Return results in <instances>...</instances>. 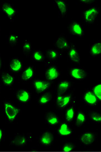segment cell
Segmentation results:
<instances>
[{"mask_svg":"<svg viewBox=\"0 0 101 152\" xmlns=\"http://www.w3.org/2000/svg\"><path fill=\"white\" fill-rule=\"evenodd\" d=\"M53 137L50 132H45L41 137V143L45 145H49L53 142Z\"/></svg>","mask_w":101,"mask_h":152,"instance_id":"cell-20","label":"cell"},{"mask_svg":"<svg viewBox=\"0 0 101 152\" xmlns=\"http://www.w3.org/2000/svg\"><path fill=\"white\" fill-rule=\"evenodd\" d=\"M69 74L75 80H82L85 79L86 76V72L82 68L73 67L70 70Z\"/></svg>","mask_w":101,"mask_h":152,"instance_id":"cell-6","label":"cell"},{"mask_svg":"<svg viewBox=\"0 0 101 152\" xmlns=\"http://www.w3.org/2000/svg\"><path fill=\"white\" fill-rule=\"evenodd\" d=\"M71 86V84L68 80H62L58 84L57 88L60 94H63L66 92Z\"/></svg>","mask_w":101,"mask_h":152,"instance_id":"cell-21","label":"cell"},{"mask_svg":"<svg viewBox=\"0 0 101 152\" xmlns=\"http://www.w3.org/2000/svg\"><path fill=\"white\" fill-rule=\"evenodd\" d=\"M4 110L6 116L11 121L15 120L20 112L19 108L8 102L4 103Z\"/></svg>","mask_w":101,"mask_h":152,"instance_id":"cell-2","label":"cell"},{"mask_svg":"<svg viewBox=\"0 0 101 152\" xmlns=\"http://www.w3.org/2000/svg\"><path fill=\"white\" fill-rule=\"evenodd\" d=\"M1 11L11 21H13L16 17V9L9 3L3 2L1 5Z\"/></svg>","mask_w":101,"mask_h":152,"instance_id":"cell-3","label":"cell"},{"mask_svg":"<svg viewBox=\"0 0 101 152\" xmlns=\"http://www.w3.org/2000/svg\"><path fill=\"white\" fill-rule=\"evenodd\" d=\"M32 59L35 62H41L44 59V55L40 50H35L32 54Z\"/></svg>","mask_w":101,"mask_h":152,"instance_id":"cell-23","label":"cell"},{"mask_svg":"<svg viewBox=\"0 0 101 152\" xmlns=\"http://www.w3.org/2000/svg\"><path fill=\"white\" fill-rule=\"evenodd\" d=\"M75 109L73 108V107H70L68 108L66 113H65V118L66 120L68 121H71L73 120V119L74 118V117H75Z\"/></svg>","mask_w":101,"mask_h":152,"instance_id":"cell-28","label":"cell"},{"mask_svg":"<svg viewBox=\"0 0 101 152\" xmlns=\"http://www.w3.org/2000/svg\"><path fill=\"white\" fill-rule=\"evenodd\" d=\"M84 99L86 103L89 105H95L98 102L96 96L94 95L93 92L91 91H87L85 92L84 95Z\"/></svg>","mask_w":101,"mask_h":152,"instance_id":"cell-16","label":"cell"},{"mask_svg":"<svg viewBox=\"0 0 101 152\" xmlns=\"http://www.w3.org/2000/svg\"><path fill=\"white\" fill-rule=\"evenodd\" d=\"M35 69L32 66H28L24 69L22 74V80L24 81H29L32 80L35 76Z\"/></svg>","mask_w":101,"mask_h":152,"instance_id":"cell-11","label":"cell"},{"mask_svg":"<svg viewBox=\"0 0 101 152\" xmlns=\"http://www.w3.org/2000/svg\"><path fill=\"white\" fill-rule=\"evenodd\" d=\"M81 4H92L93 2V1H88V0H81L80 1Z\"/></svg>","mask_w":101,"mask_h":152,"instance_id":"cell-34","label":"cell"},{"mask_svg":"<svg viewBox=\"0 0 101 152\" xmlns=\"http://www.w3.org/2000/svg\"><path fill=\"white\" fill-rule=\"evenodd\" d=\"M9 66L12 72H20L23 68V63L20 59L15 57L10 60Z\"/></svg>","mask_w":101,"mask_h":152,"instance_id":"cell-10","label":"cell"},{"mask_svg":"<svg viewBox=\"0 0 101 152\" xmlns=\"http://www.w3.org/2000/svg\"><path fill=\"white\" fill-rule=\"evenodd\" d=\"M90 54L93 57H100L101 54V44L100 41H98L90 47Z\"/></svg>","mask_w":101,"mask_h":152,"instance_id":"cell-17","label":"cell"},{"mask_svg":"<svg viewBox=\"0 0 101 152\" xmlns=\"http://www.w3.org/2000/svg\"><path fill=\"white\" fill-rule=\"evenodd\" d=\"M23 49L24 54L27 56L30 54L32 50V45L30 42L29 41H24L23 44Z\"/></svg>","mask_w":101,"mask_h":152,"instance_id":"cell-27","label":"cell"},{"mask_svg":"<svg viewBox=\"0 0 101 152\" xmlns=\"http://www.w3.org/2000/svg\"><path fill=\"white\" fill-rule=\"evenodd\" d=\"M94 95L96 96L97 99L101 100V84H97L93 87L92 90Z\"/></svg>","mask_w":101,"mask_h":152,"instance_id":"cell-29","label":"cell"},{"mask_svg":"<svg viewBox=\"0 0 101 152\" xmlns=\"http://www.w3.org/2000/svg\"><path fill=\"white\" fill-rule=\"evenodd\" d=\"M2 136H3V132H2V131L0 129V142L2 138Z\"/></svg>","mask_w":101,"mask_h":152,"instance_id":"cell-35","label":"cell"},{"mask_svg":"<svg viewBox=\"0 0 101 152\" xmlns=\"http://www.w3.org/2000/svg\"><path fill=\"white\" fill-rule=\"evenodd\" d=\"M51 84L44 80L36 79L33 82V86L38 93H42L47 90L50 86Z\"/></svg>","mask_w":101,"mask_h":152,"instance_id":"cell-7","label":"cell"},{"mask_svg":"<svg viewBox=\"0 0 101 152\" xmlns=\"http://www.w3.org/2000/svg\"><path fill=\"white\" fill-rule=\"evenodd\" d=\"M54 46L59 51H65L69 50L71 45L66 37L64 34H61L55 40Z\"/></svg>","mask_w":101,"mask_h":152,"instance_id":"cell-5","label":"cell"},{"mask_svg":"<svg viewBox=\"0 0 101 152\" xmlns=\"http://www.w3.org/2000/svg\"><path fill=\"white\" fill-rule=\"evenodd\" d=\"M17 100L22 103H27L31 99V94L26 89L18 90L16 94Z\"/></svg>","mask_w":101,"mask_h":152,"instance_id":"cell-15","label":"cell"},{"mask_svg":"<svg viewBox=\"0 0 101 152\" xmlns=\"http://www.w3.org/2000/svg\"><path fill=\"white\" fill-rule=\"evenodd\" d=\"M100 15V10L97 7H91L82 13V17L87 23H93Z\"/></svg>","mask_w":101,"mask_h":152,"instance_id":"cell-1","label":"cell"},{"mask_svg":"<svg viewBox=\"0 0 101 152\" xmlns=\"http://www.w3.org/2000/svg\"><path fill=\"white\" fill-rule=\"evenodd\" d=\"M68 57L70 60L75 63H80L81 61L80 54L75 46H70L68 51Z\"/></svg>","mask_w":101,"mask_h":152,"instance_id":"cell-9","label":"cell"},{"mask_svg":"<svg viewBox=\"0 0 101 152\" xmlns=\"http://www.w3.org/2000/svg\"><path fill=\"white\" fill-rule=\"evenodd\" d=\"M2 58H1V54H0V70L1 69V68H2Z\"/></svg>","mask_w":101,"mask_h":152,"instance_id":"cell-36","label":"cell"},{"mask_svg":"<svg viewBox=\"0 0 101 152\" xmlns=\"http://www.w3.org/2000/svg\"><path fill=\"white\" fill-rule=\"evenodd\" d=\"M55 4L57 8L59 10V14L61 17H65L68 12L69 4L68 3L65 1H60V0H55Z\"/></svg>","mask_w":101,"mask_h":152,"instance_id":"cell-13","label":"cell"},{"mask_svg":"<svg viewBox=\"0 0 101 152\" xmlns=\"http://www.w3.org/2000/svg\"><path fill=\"white\" fill-rule=\"evenodd\" d=\"M15 142L17 145H23L27 143V140H26V138L24 137H18V138H17L15 141Z\"/></svg>","mask_w":101,"mask_h":152,"instance_id":"cell-32","label":"cell"},{"mask_svg":"<svg viewBox=\"0 0 101 152\" xmlns=\"http://www.w3.org/2000/svg\"><path fill=\"white\" fill-rule=\"evenodd\" d=\"M72 133L71 130L69 128L68 125L66 124H62L59 129V133L61 136H67L71 134Z\"/></svg>","mask_w":101,"mask_h":152,"instance_id":"cell-22","label":"cell"},{"mask_svg":"<svg viewBox=\"0 0 101 152\" xmlns=\"http://www.w3.org/2000/svg\"><path fill=\"white\" fill-rule=\"evenodd\" d=\"M94 140V136L92 133L86 132L84 133L81 137V142L84 144L89 145L92 144Z\"/></svg>","mask_w":101,"mask_h":152,"instance_id":"cell-18","label":"cell"},{"mask_svg":"<svg viewBox=\"0 0 101 152\" xmlns=\"http://www.w3.org/2000/svg\"><path fill=\"white\" fill-rule=\"evenodd\" d=\"M47 55L51 60H57L62 56V54L60 51L54 49H49L46 50Z\"/></svg>","mask_w":101,"mask_h":152,"instance_id":"cell-19","label":"cell"},{"mask_svg":"<svg viewBox=\"0 0 101 152\" xmlns=\"http://www.w3.org/2000/svg\"><path fill=\"white\" fill-rule=\"evenodd\" d=\"M1 80L3 84L6 86H12L15 83V76L11 72H2L1 76Z\"/></svg>","mask_w":101,"mask_h":152,"instance_id":"cell-12","label":"cell"},{"mask_svg":"<svg viewBox=\"0 0 101 152\" xmlns=\"http://www.w3.org/2000/svg\"><path fill=\"white\" fill-rule=\"evenodd\" d=\"M52 99V94L50 92H47L40 97L39 99V104L43 105L48 104Z\"/></svg>","mask_w":101,"mask_h":152,"instance_id":"cell-25","label":"cell"},{"mask_svg":"<svg viewBox=\"0 0 101 152\" xmlns=\"http://www.w3.org/2000/svg\"><path fill=\"white\" fill-rule=\"evenodd\" d=\"M91 120L97 123H100L101 121V116L100 114L98 113H93L91 115Z\"/></svg>","mask_w":101,"mask_h":152,"instance_id":"cell-31","label":"cell"},{"mask_svg":"<svg viewBox=\"0 0 101 152\" xmlns=\"http://www.w3.org/2000/svg\"><path fill=\"white\" fill-rule=\"evenodd\" d=\"M47 121L48 124L51 125V126H55L59 123V118L58 117L53 114V113H50L49 114L47 117Z\"/></svg>","mask_w":101,"mask_h":152,"instance_id":"cell-24","label":"cell"},{"mask_svg":"<svg viewBox=\"0 0 101 152\" xmlns=\"http://www.w3.org/2000/svg\"><path fill=\"white\" fill-rule=\"evenodd\" d=\"M60 75L59 69L56 66L52 65L49 67L45 72V77L48 81H53L57 79Z\"/></svg>","mask_w":101,"mask_h":152,"instance_id":"cell-8","label":"cell"},{"mask_svg":"<svg viewBox=\"0 0 101 152\" xmlns=\"http://www.w3.org/2000/svg\"><path fill=\"white\" fill-rule=\"evenodd\" d=\"M68 31L70 34L78 37H82L85 34L83 26L77 21H73L70 23Z\"/></svg>","mask_w":101,"mask_h":152,"instance_id":"cell-4","label":"cell"},{"mask_svg":"<svg viewBox=\"0 0 101 152\" xmlns=\"http://www.w3.org/2000/svg\"><path fill=\"white\" fill-rule=\"evenodd\" d=\"M86 121V115L83 112H79L76 116V124L78 125L83 124Z\"/></svg>","mask_w":101,"mask_h":152,"instance_id":"cell-30","label":"cell"},{"mask_svg":"<svg viewBox=\"0 0 101 152\" xmlns=\"http://www.w3.org/2000/svg\"><path fill=\"white\" fill-rule=\"evenodd\" d=\"M18 36L15 33H11L8 36V42L9 44L12 46H16L18 43Z\"/></svg>","mask_w":101,"mask_h":152,"instance_id":"cell-26","label":"cell"},{"mask_svg":"<svg viewBox=\"0 0 101 152\" xmlns=\"http://www.w3.org/2000/svg\"><path fill=\"white\" fill-rule=\"evenodd\" d=\"M71 100V96L70 95H59L56 99L57 105L59 108H63L66 107Z\"/></svg>","mask_w":101,"mask_h":152,"instance_id":"cell-14","label":"cell"},{"mask_svg":"<svg viewBox=\"0 0 101 152\" xmlns=\"http://www.w3.org/2000/svg\"><path fill=\"white\" fill-rule=\"evenodd\" d=\"M73 146L70 144H66L63 147V151L64 152H70L73 150Z\"/></svg>","mask_w":101,"mask_h":152,"instance_id":"cell-33","label":"cell"}]
</instances>
